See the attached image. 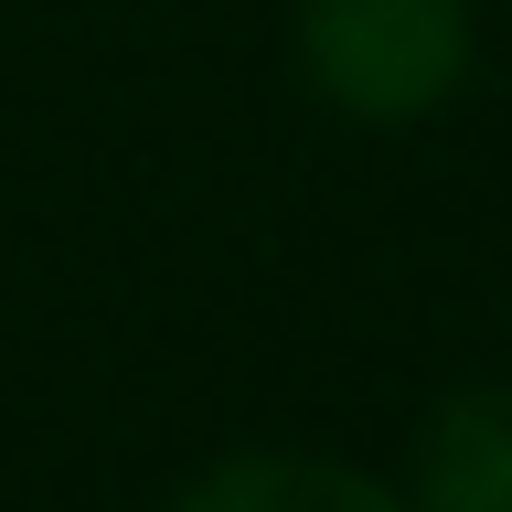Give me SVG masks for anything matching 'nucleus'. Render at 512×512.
<instances>
[{
	"instance_id": "nucleus-1",
	"label": "nucleus",
	"mask_w": 512,
	"mask_h": 512,
	"mask_svg": "<svg viewBox=\"0 0 512 512\" xmlns=\"http://www.w3.org/2000/svg\"><path fill=\"white\" fill-rule=\"evenodd\" d=\"M299 64L331 118L416 128L470 86V0H299Z\"/></svg>"
},
{
	"instance_id": "nucleus-2",
	"label": "nucleus",
	"mask_w": 512,
	"mask_h": 512,
	"mask_svg": "<svg viewBox=\"0 0 512 512\" xmlns=\"http://www.w3.org/2000/svg\"><path fill=\"white\" fill-rule=\"evenodd\" d=\"M416 512H512V384H448L406 448Z\"/></svg>"
},
{
	"instance_id": "nucleus-3",
	"label": "nucleus",
	"mask_w": 512,
	"mask_h": 512,
	"mask_svg": "<svg viewBox=\"0 0 512 512\" xmlns=\"http://www.w3.org/2000/svg\"><path fill=\"white\" fill-rule=\"evenodd\" d=\"M160 512H416V502L352 459H320V448H235L203 480H182Z\"/></svg>"
}]
</instances>
